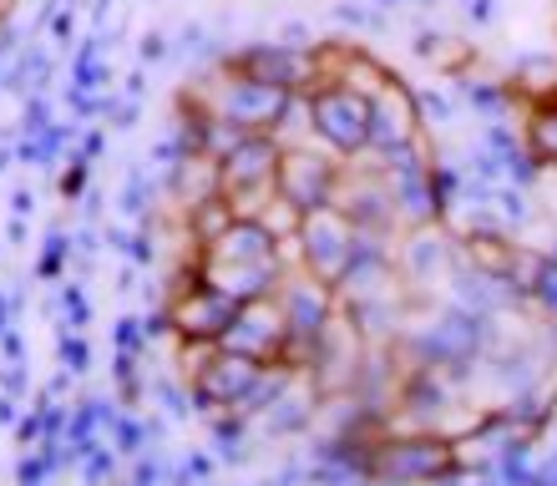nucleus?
Wrapping results in <instances>:
<instances>
[{"instance_id": "nucleus-1", "label": "nucleus", "mask_w": 557, "mask_h": 486, "mask_svg": "<svg viewBox=\"0 0 557 486\" xmlns=\"http://www.w3.org/2000/svg\"><path fill=\"white\" fill-rule=\"evenodd\" d=\"M305 107H309V117H314V133L324 142H335L339 152H355L370 142V97H360V91L324 82L320 91L305 97Z\"/></svg>"}, {"instance_id": "nucleus-2", "label": "nucleus", "mask_w": 557, "mask_h": 486, "mask_svg": "<svg viewBox=\"0 0 557 486\" xmlns=\"http://www.w3.org/2000/svg\"><path fill=\"white\" fill-rule=\"evenodd\" d=\"M416 97L400 87L396 76H385L381 87L370 91V148L396 152L416 137Z\"/></svg>"}, {"instance_id": "nucleus-3", "label": "nucleus", "mask_w": 557, "mask_h": 486, "mask_svg": "<svg viewBox=\"0 0 557 486\" xmlns=\"http://www.w3.org/2000/svg\"><path fill=\"white\" fill-rule=\"evenodd\" d=\"M528 142H532V152H537V158L557 162V102H547V107H537V112H532Z\"/></svg>"}, {"instance_id": "nucleus-4", "label": "nucleus", "mask_w": 557, "mask_h": 486, "mask_svg": "<svg viewBox=\"0 0 557 486\" xmlns=\"http://www.w3.org/2000/svg\"><path fill=\"white\" fill-rule=\"evenodd\" d=\"M168 57V46H162V30H147L143 36V61H162Z\"/></svg>"}, {"instance_id": "nucleus-5", "label": "nucleus", "mask_w": 557, "mask_h": 486, "mask_svg": "<svg viewBox=\"0 0 557 486\" xmlns=\"http://www.w3.org/2000/svg\"><path fill=\"white\" fill-rule=\"evenodd\" d=\"M11 5H15V0H0V21H5V15H11Z\"/></svg>"}]
</instances>
